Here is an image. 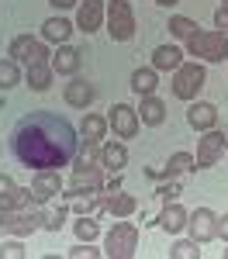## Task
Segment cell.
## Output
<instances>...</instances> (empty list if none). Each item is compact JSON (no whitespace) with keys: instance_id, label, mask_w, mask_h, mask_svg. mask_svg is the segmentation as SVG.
Instances as JSON below:
<instances>
[{"instance_id":"6da1fadb","label":"cell","mask_w":228,"mask_h":259,"mask_svg":"<svg viewBox=\"0 0 228 259\" xmlns=\"http://www.w3.org/2000/svg\"><path fill=\"white\" fill-rule=\"evenodd\" d=\"M80 145V132L56 111H31L11 128V152L24 169H62Z\"/></svg>"},{"instance_id":"7a4b0ae2","label":"cell","mask_w":228,"mask_h":259,"mask_svg":"<svg viewBox=\"0 0 228 259\" xmlns=\"http://www.w3.org/2000/svg\"><path fill=\"white\" fill-rule=\"evenodd\" d=\"M41 221H45V211H41V204H24V207H4L0 211V239L4 235H31V232H38Z\"/></svg>"},{"instance_id":"3957f363","label":"cell","mask_w":228,"mask_h":259,"mask_svg":"<svg viewBox=\"0 0 228 259\" xmlns=\"http://www.w3.org/2000/svg\"><path fill=\"white\" fill-rule=\"evenodd\" d=\"M187 56H194L197 62H225L228 59V35L218 28H207V31H194L187 38Z\"/></svg>"},{"instance_id":"277c9868","label":"cell","mask_w":228,"mask_h":259,"mask_svg":"<svg viewBox=\"0 0 228 259\" xmlns=\"http://www.w3.org/2000/svg\"><path fill=\"white\" fill-rule=\"evenodd\" d=\"M207 83V69L204 62L197 59H184L176 69H173V97L176 100H197V94H201V87Z\"/></svg>"},{"instance_id":"5b68a950","label":"cell","mask_w":228,"mask_h":259,"mask_svg":"<svg viewBox=\"0 0 228 259\" xmlns=\"http://www.w3.org/2000/svg\"><path fill=\"white\" fill-rule=\"evenodd\" d=\"M139 252V228L131 221L118 218L111 225V232L104 235V256L107 259H131Z\"/></svg>"},{"instance_id":"8992f818","label":"cell","mask_w":228,"mask_h":259,"mask_svg":"<svg viewBox=\"0 0 228 259\" xmlns=\"http://www.w3.org/2000/svg\"><path fill=\"white\" fill-rule=\"evenodd\" d=\"M104 24L111 41H131L135 38V11L128 0H107L104 7Z\"/></svg>"},{"instance_id":"52a82bcc","label":"cell","mask_w":228,"mask_h":259,"mask_svg":"<svg viewBox=\"0 0 228 259\" xmlns=\"http://www.w3.org/2000/svg\"><path fill=\"white\" fill-rule=\"evenodd\" d=\"M7 56L18 62V66H35V62H49V59H52V52H49L45 38H31V35H18V38L11 41Z\"/></svg>"},{"instance_id":"ba28073f","label":"cell","mask_w":228,"mask_h":259,"mask_svg":"<svg viewBox=\"0 0 228 259\" xmlns=\"http://www.w3.org/2000/svg\"><path fill=\"white\" fill-rule=\"evenodd\" d=\"M201 135H204V139L197 142V156H194V162H197V169H211V166H218V159L225 156L228 135H225V132H218V128L201 132Z\"/></svg>"},{"instance_id":"9c48e42d","label":"cell","mask_w":228,"mask_h":259,"mask_svg":"<svg viewBox=\"0 0 228 259\" xmlns=\"http://www.w3.org/2000/svg\"><path fill=\"white\" fill-rule=\"evenodd\" d=\"M187 232H190V239L197 242V245L214 242V239H218V214H214L211 207H197V211H190V214H187Z\"/></svg>"},{"instance_id":"30bf717a","label":"cell","mask_w":228,"mask_h":259,"mask_svg":"<svg viewBox=\"0 0 228 259\" xmlns=\"http://www.w3.org/2000/svg\"><path fill=\"white\" fill-rule=\"evenodd\" d=\"M107 124L114 128V139H135L142 121H139V111L131 104H114L111 114H107Z\"/></svg>"},{"instance_id":"8fae6325","label":"cell","mask_w":228,"mask_h":259,"mask_svg":"<svg viewBox=\"0 0 228 259\" xmlns=\"http://www.w3.org/2000/svg\"><path fill=\"white\" fill-rule=\"evenodd\" d=\"M62 177H59V169H38L35 173V180H31V200L35 204H49L52 197H59L62 194Z\"/></svg>"},{"instance_id":"7c38bea8","label":"cell","mask_w":228,"mask_h":259,"mask_svg":"<svg viewBox=\"0 0 228 259\" xmlns=\"http://www.w3.org/2000/svg\"><path fill=\"white\" fill-rule=\"evenodd\" d=\"M104 7H107V0H80L76 4V28L86 35L104 28Z\"/></svg>"},{"instance_id":"4fadbf2b","label":"cell","mask_w":228,"mask_h":259,"mask_svg":"<svg viewBox=\"0 0 228 259\" xmlns=\"http://www.w3.org/2000/svg\"><path fill=\"white\" fill-rule=\"evenodd\" d=\"M187 121H190L194 132H211V128H218V107L207 104V100H190Z\"/></svg>"},{"instance_id":"5bb4252c","label":"cell","mask_w":228,"mask_h":259,"mask_svg":"<svg viewBox=\"0 0 228 259\" xmlns=\"http://www.w3.org/2000/svg\"><path fill=\"white\" fill-rule=\"evenodd\" d=\"M94 97H97L94 83H86L83 76H73V80L66 83V90H62V100H66L69 107H80V111H86V107L94 104Z\"/></svg>"},{"instance_id":"9a60e30c","label":"cell","mask_w":228,"mask_h":259,"mask_svg":"<svg viewBox=\"0 0 228 259\" xmlns=\"http://www.w3.org/2000/svg\"><path fill=\"white\" fill-rule=\"evenodd\" d=\"M187 211L184 204H176V200H169V204H163V211H159V218H156V225L163 228L166 235H180L187 228Z\"/></svg>"},{"instance_id":"2e32d148","label":"cell","mask_w":228,"mask_h":259,"mask_svg":"<svg viewBox=\"0 0 228 259\" xmlns=\"http://www.w3.org/2000/svg\"><path fill=\"white\" fill-rule=\"evenodd\" d=\"M52 69L56 76H76L80 73V62H83V52L73 49V45H59V52H52Z\"/></svg>"},{"instance_id":"e0dca14e","label":"cell","mask_w":228,"mask_h":259,"mask_svg":"<svg viewBox=\"0 0 228 259\" xmlns=\"http://www.w3.org/2000/svg\"><path fill=\"white\" fill-rule=\"evenodd\" d=\"M135 211H139V200L131 197V194H121V190L104 194V214H111V218H131Z\"/></svg>"},{"instance_id":"ac0fdd59","label":"cell","mask_w":228,"mask_h":259,"mask_svg":"<svg viewBox=\"0 0 228 259\" xmlns=\"http://www.w3.org/2000/svg\"><path fill=\"white\" fill-rule=\"evenodd\" d=\"M139 121L149 124V128H156V124H163L166 121V100L156 97V94H149V97H139Z\"/></svg>"},{"instance_id":"d6986e66","label":"cell","mask_w":228,"mask_h":259,"mask_svg":"<svg viewBox=\"0 0 228 259\" xmlns=\"http://www.w3.org/2000/svg\"><path fill=\"white\" fill-rule=\"evenodd\" d=\"M101 166L107 173H121L128 166V149L124 142H101Z\"/></svg>"},{"instance_id":"ffe728a7","label":"cell","mask_w":228,"mask_h":259,"mask_svg":"<svg viewBox=\"0 0 228 259\" xmlns=\"http://www.w3.org/2000/svg\"><path fill=\"white\" fill-rule=\"evenodd\" d=\"M52 76H56L52 62H35V66H24V83H28L35 94H45V90L52 87Z\"/></svg>"},{"instance_id":"44dd1931","label":"cell","mask_w":228,"mask_h":259,"mask_svg":"<svg viewBox=\"0 0 228 259\" xmlns=\"http://www.w3.org/2000/svg\"><path fill=\"white\" fill-rule=\"evenodd\" d=\"M107 128H111V124H107V118H104V114H94V111H86L76 132H80L86 142H97V145H101V142L107 139Z\"/></svg>"},{"instance_id":"7402d4cb","label":"cell","mask_w":228,"mask_h":259,"mask_svg":"<svg viewBox=\"0 0 228 259\" xmlns=\"http://www.w3.org/2000/svg\"><path fill=\"white\" fill-rule=\"evenodd\" d=\"M180 62H184V49H176V45H159L152 52V69L156 73H173Z\"/></svg>"},{"instance_id":"603a6c76","label":"cell","mask_w":228,"mask_h":259,"mask_svg":"<svg viewBox=\"0 0 228 259\" xmlns=\"http://www.w3.org/2000/svg\"><path fill=\"white\" fill-rule=\"evenodd\" d=\"M139 97H149V94H156V87H159V73L152 69V66H139L135 73H131V83H128Z\"/></svg>"},{"instance_id":"cb8c5ba5","label":"cell","mask_w":228,"mask_h":259,"mask_svg":"<svg viewBox=\"0 0 228 259\" xmlns=\"http://www.w3.org/2000/svg\"><path fill=\"white\" fill-rule=\"evenodd\" d=\"M73 35V24L62 18V14H56V18H49L45 24H41V38L45 41H56V45H66V38Z\"/></svg>"},{"instance_id":"d4e9b609","label":"cell","mask_w":228,"mask_h":259,"mask_svg":"<svg viewBox=\"0 0 228 259\" xmlns=\"http://www.w3.org/2000/svg\"><path fill=\"white\" fill-rule=\"evenodd\" d=\"M197 169V162L190 152H173L169 162H166V180H176V177H187V173H194Z\"/></svg>"},{"instance_id":"484cf974","label":"cell","mask_w":228,"mask_h":259,"mask_svg":"<svg viewBox=\"0 0 228 259\" xmlns=\"http://www.w3.org/2000/svg\"><path fill=\"white\" fill-rule=\"evenodd\" d=\"M73 232H76V242H94L101 235V225H97V214H80L73 221Z\"/></svg>"},{"instance_id":"4316f807","label":"cell","mask_w":228,"mask_h":259,"mask_svg":"<svg viewBox=\"0 0 228 259\" xmlns=\"http://www.w3.org/2000/svg\"><path fill=\"white\" fill-rule=\"evenodd\" d=\"M166 28H169V35H173V38L187 41L190 35H194V31H197V21H194V18H184V14H173Z\"/></svg>"},{"instance_id":"83f0119b","label":"cell","mask_w":228,"mask_h":259,"mask_svg":"<svg viewBox=\"0 0 228 259\" xmlns=\"http://www.w3.org/2000/svg\"><path fill=\"white\" fill-rule=\"evenodd\" d=\"M66 218H69V204L62 200V204L56 207V211H45V221H41V228L56 235V232H62V225H66Z\"/></svg>"},{"instance_id":"f1b7e54d","label":"cell","mask_w":228,"mask_h":259,"mask_svg":"<svg viewBox=\"0 0 228 259\" xmlns=\"http://www.w3.org/2000/svg\"><path fill=\"white\" fill-rule=\"evenodd\" d=\"M21 83V66L14 59H0V90H11Z\"/></svg>"},{"instance_id":"f546056e","label":"cell","mask_w":228,"mask_h":259,"mask_svg":"<svg viewBox=\"0 0 228 259\" xmlns=\"http://www.w3.org/2000/svg\"><path fill=\"white\" fill-rule=\"evenodd\" d=\"M169 259H201V249L194 239H180L169 245Z\"/></svg>"},{"instance_id":"4dcf8cb0","label":"cell","mask_w":228,"mask_h":259,"mask_svg":"<svg viewBox=\"0 0 228 259\" xmlns=\"http://www.w3.org/2000/svg\"><path fill=\"white\" fill-rule=\"evenodd\" d=\"M28 256V249H24V242L14 235V239H7L4 235V242H0V259H24Z\"/></svg>"},{"instance_id":"1f68e13d","label":"cell","mask_w":228,"mask_h":259,"mask_svg":"<svg viewBox=\"0 0 228 259\" xmlns=\"http://www.w3.org/2000/svg\"><path fill=\"white\" fill-rule=\"evenodd\" d=\"M66 256H69V259H97V256H104V249H94L90 242H76Z\"/></svg>"},{"instance_id":"d6a6232c","label":"cell","mask_w":228,"mask_h":259,"mask_svg":"<svg viewBox=\"0 0 228 259\" xmlns=\"http://www.w3.org/2000/svg\"><path fill=\"white\" fill-rule=\"evenodd\" d=\"M156 197L163 200V204H169V200H176V197H180V183H176V180H166V183H159Z\"/></svg>"},{"instance_id":"836d02e7","label":"cell","mask_w":228,"mask_h":259,"mask_svg":"<svg viewBox=\"0 0 228 259\" xmlns=\"http://www.w3.org/2000/svg\"><path fill=\"white\" fill-rule=\"evenodd\" d=\"M214 28L228 35V7H218V11H214Z\"/></svg>"},{"instance_id":"e575fe53","label":"cell","mask_w":228,"mask_h":259,"mask_svg":"<svg viewBox=\"0 0 228 259\" xmlns=\"http://www.w3.org/2000/svg\"><path fill=\"white\" fill-rule=\"evenodd\" d=\"M14 190H18L14 177H11V173H0V194H14Z\"/></svg>"},{"instance_id":"d590c367","label":"cell","mask_w":228,"mask_h":259,"mask_svg":"<svg viewBox=\"0 0 228 259\" xmlns=\"http://www.w3.org/2000/svg\"><path fill=\"white\" fill-rule=\"evenodd\" d=\"M218 239L228 242V211H225V214H218Z\"/></svg>"},{"instance_id":"8d00e7d4","label":"cell","mask_w":228,"mask_h":259,"mask_svg":"<svg viewBox=\"0 0 228 259\" xmlns=\"http://www.w3.org/2000/svg\"><path fill=\"white\" fill-rule=\"evenodd\" d=\"M49 4H52L56 11H69V7H76L80 0H49Z\"/></svg>"},{"instance_id":"74e56055","label":"cell","mask_w":228,"mask_h":259,"mask_svg":"<svg viewBox=\"0 0 228 259\" xmlns=\"http://www.w3.org/2000/svg\"><path fill=\"white\" fill-rule=\"evenodd\" d=\"M156 4H163V7H173V4H180V0H156Z\"/></svg>"},{"instance_id":"f35d334b","label":"cell","mask_w":228,"mask_h":259,"mask_svg":"<svg viewBox=\"0 0 228 259\" xmlns=\"http://www.w3.org/2000/svg\"><path fill=\"white\" fill-rule=\"evenodd\" d=\"M221 7H228V0H225V4H221Z\"/></svg>"},{"instance_id":"ab89813d","label":"cell","mask_w":228,"mask_h":259,"mask_svg":"<svg viewBox=\"0 0 228 259\" xmlns=\"http://www.w3.org/2000/svg\"><path fill=\"white\" fill-rule=\"evenodd\" d=\"M225 259H228V249H225Z\"/></svg>"}]
</instances>
